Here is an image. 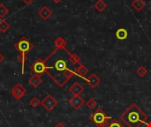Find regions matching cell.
<instances>
[{"label":"cell","mask_w":151,"mask_h":127,"mask_svg":"<svg viewBox=\"0 0 151 127\" xmlns=\"http://www.w3.org/2000/svg\"><path fill=\"white\" fill-rule=\"evenodd\" d=\"M58 49V48H57ZM64 52V50H62V54ZM68 52H70L68 50H66V52L65 53V55H66ZM61 53V50L58 49L57 50V59H55L53 65H49V70L47 72H50L51 71H54L56 72V74L51 78L56 84L59 87V88H63L75 74V71L71 70L70 68H68L67 66V60L65 57V55L60 54ZM46 72V73H47Z\"/></svg>","instance_id":"cell-1"},{"label":"cell","mask_w":151,"mask_h":127,"mask_svg":"<svg viewBox=\"0 0 151 127\" xmlns=\"http://www.w3.org/2000/svg\"><path fill=\"white\" fill-rule=\"evenodd\" d=\"M119 118L128 127H141L142 125L146 124L148 115L142 111L135 103H133L127 110L120 115Z\"/></svg>","instance_id":"cell-2"},{"label":"cell","mask_w":151,"mask_h":127,"mask_svg":"<svg viewBox=\"0 0 151 127\" xmlns=\"http://www.w3.org/2000/svg\"><path fill=\"white\" fill-rule=\"evenodd\" d=\"M90 121L97 127H106L110 123L109 121L111 119L110 116H108L101 108H98L92 113L89 117Z\"/></svg>","instance_id":"cell-3"},{"label":"cell","mask_w":151,"mask_h":127,"mask_svg":"<svg viewBox=\"0 0 151 127\" xmlns=\"http://www.w3.org/2000/svg\"><path fill=\"white\" fill-rule=\"evenodd\" d=\"M14 48L18 52H19V54H27L29 51H31V50H33L34 44L27 38H26L25 36H22L14 44Z\"/></svg>","instance_id":"cell-4"},{"label":"cell","mask_w":151,"mask_h":127,"mask_svg":"<svg viewBox=\"0 0 151 127\" xmlns=\"http://www.w3.org/2000/svg\"><path fill=\"white\" fill-rule=\"evenodd\" d=\"M30 70L34 72V74H39L42 75L43 73H46L49 70V66L47 65L46 59L37 58L31 65Z\"/></svg>","instance_id":"cell-5"},{"label":"cell","mask_w":151,"mask_h":127,"mask_svg":"<svg viewBox=\"0 0 151 127\" xmlns=\"http://www.w3.org/2000/svg\"><path fill=\"white\" fill-rule=\"evenodd\" d=\"M41 104L43 106V108L47 111H52L56 108V106H58V101L51 95H48L41 102Z\"/></svg>","instance_id":"cell-6"},{"label":"cell","mask_w":151,"mask_h":127,"mask_svg":"<svg viewBox=\"0 0 151 127\" xmlns=\"http://www.w3.org/2000/svg\"><path fill=\"white\" fill-rule=\"evenodd\" d=\"M26 93H27L26 88H25L22 86V84H20V83L16 84V85L12 88V91H11V94H12V97H13L14 99H16L17 101L20 100V99L26 95Z\"/></svg>","instance_id":"cell-7"},{"label":"cell","mask_w":151,"mask_h":127,"mask_svg":"<svg viewBox=\"0 0 151 127\" xmlns=\"http://www.w3.org/2000/svg\"><path fill=\"white\" fill-rule=\"evenodd\" d=\"M68 103L74 110H78L81 108V106H83V104L85 103V101L82 97H81V95H73L72 98L69 99Z\"/></svg>","instance_id":"cell-8"},{"label":"cell","mask_w":151,"mask_h":127,"mask_svg":"<svg viewBox=\"0 0 151 127\" xmlns=\"http://www.w3.org/2000/svg\"><path fill=\"white\" fill-rule=\"evenodd\" d=\"M85 88H83L82 85L79 82H74L70 88H69V92L73 94V95H81L84 92Z\"/></svg>","instance_id":"cell-9"},{"label":"cell","mask_w":151,"mask_h":127,"mask_svg":"<svg viewBox=\"0 0 151 127\" xmlns=\"http://www.w3.org/2000/svg\"><path fill=\"white\" fill-rule=\"evenodd\" d=\"M84 80L88 83V85H89V87L91 88H96L100 84V82H101L100 78L96 74H95V73H91L90 76L88 79H84Z\"/></svg>","instance_id":"cell-10"},{"label":"cell","mask_w":151,"mask_h":127,"mask_svg":"<svg viewBox=\"0 0 151 127\" xmlns=\"http://www.w3.org/2000/svg\"><path fill=\"white\" fill-rule=\"evenodd\" d=\"M52 13H53L52 10H51L50 7L46 6V5L42 6V7L38 11V15H39V17L42 18V19H44V20H47V19L52 15Z\"/></svg>","instance_id":"cell-11"},{"label":"cell","mask_w":151,"mask_h":127,"mask_svg":"<svg viewBox=\"0 0 151 127\" xmlns=\"http://www.w3.org/2000/svg\"><path fill=\"white\" fill-rule=\"evenodd\" d=\"M28 82H29V84H30L33 88H38V87L42 84V75L34 74L33 76H31V77L29 78Z\"/></svg>","instance_id":"cell-12"},{"label":"cell","mask_w":151,"mask_h":127,"mask_svg":"<svg viewBox=\"0 0 151 127\" xmlns=\"http://www.w3.org/2000/svg\"><path fill=\"white\" fill-rule=\"evenodd\" d=\"M54 44H55L56 48L60 49V50H65V49H66L67 42L63 37L59 36V37H58V38H56L54 40Z\"/></svg>","instance_id":"cell-13"},{"label":"cell","mask_w":151,"mask_h":127,"mask_svg":"<svg viewBox=\"0 0 151 127\" xmlns=\"http://www.w3.org/2000/svg\"><path fill=\"white\" fill-rule=\"evenodd\" d=\"M88 72V69L84 65H82V64H79V66L76 68V70H75V74L76 75H78V76H80V77H82L83 79H84V77H85V75L87 74Z\"/></svg>","instance_id":"cell-14"},{"label":"cell","mask_w":151,"mask_h":127,"mask_svg":"<svg viewBox=\"0 0 151 127\" xmlns=\"http://www.w3.org/2000/svg\"><path fill=\"white\" fill-rule=\"evenodd\" d=\"M131 4L134 8V10H136L137 11H141L146 6V2L144 0H134Z\"/></svg>","instance_id":"cell-15"},{"label":"cell","mask_w":151,"mask_h":127,"mask_svg":"<svg viewBox=\"0 0 151 127\" xmlns=\"http://www.w3.org/2000/svg\"><path fill=\"white\" fill-rule=\"evenodd\" d=\"M116 34V37H117L119 40L123 41V40H126V39L127 38L128 33H127V31L126 28L120 27V28H119V29L116 31V34Z\"/></svg>","instance_id":"cell-16"},{"label":"cell","mask_w":151,"mask_h":127,"mask_svg":"<svg viewBox=\"0 0 151 127\" xmlns=\"http://www.w3.org/2000/svg\"><path fill=\"white\" fill-rule=\"evenodd\" d=\"M94 7H95L99 12H102V11H104L107 8V4H106L104 0H97V1L94 4Z\"/></svg>","instance_id":"cell-17"},{"label":"cell","mask_w":151,"mask_h":127,"mask_svg":"<svg viewBox=\"0 0 151 127\" xmlns=\"http://www.w3.org/2000/svg\"><path fill=\"white\" fill-rule=\"evenodd\" d=\"M68 60H69V62H70L73 65H79V64L81 63V58H80V57H79L76 53H71V54L69 55V57H68Z\"/></svg>","instance_id":"cell-18"},{"label":"cell","mask_w":151,"mask_h":127,"mask_svg":"<svg viewBox=\"0 0 151 127\" xmlns=\"http://www.w3.org/2000/svg\"><path fill=\"white\" fill-rule=\"evenodd\" d=\"M18 61L21 64V73H24V70H25V63L27 61V54H19V57H17Z\"/></svg>","instance_id":"cell-19"},{"label":"cell","mask_w":151,"mask_h":127,"mask_svg":"<svg viewBox=\"0 0 151 127\" xmlns=\"http://www.w3.org/2000/svg\"><path fill=\"white\" fill-rule=\"evenodd\" d=\"M10 27H11L10 24L6 20L3 19L0 21V32L1 33H5L10 28Z\"/></svg>","instance_id":"cell-20"},{"label":"cell","mask_w":151,"mask_h":127,"mask_svg":"<svg viewBox=\"0 0 151 127\" xmlns=\"http://www.w3.org/2000/svg\"><path fill=\"white\" fill-rule=\"evenodd\" d=\"M8 13H9L8 8L4 4H0V19H4Z\"/></svg>","instance_id":"cell-21"},{"label":"cell","mask_w":151,"mask_h":127,"mask_svg":"<svg viewBox=\"0 0 151 127\" xmlns=\"http://www.w3.org/2000/svg\"><path fill=\"white\" fill-rule=\"evenodd\" d=\"M148 73V70H147V68L146 67H144V66H140L137 70H136V74L137 75H139L141 78H142V77H144L146 74Z\"/></svg>","instance_id":"cell-22"},{"label":"cell","mask_w":151,"mask_h":127,"mask_svg":"<svg viewBox=\"0 0 151 127\" xmlns=\"http://www.w3.org/2000/svg\"><path fill=\"white\" fill-rule=\"evenodd\" d=\"M106 127H125L121 123H120V121L119 120H118L117 118H113L108 125H107V126Z\"/></svg>","instance_id":"cell-23"},{"label":"cell","mask_w":151,"mask_h":127,"mask_svg":"<svg viewBox=\"0 0 151 127\" xmlns=\"http://www.w3.org/2000/svg\"><path fill=\"white\" fill-rule=\"evenodd\" d=\"M29 103H30V105H31L32 107H34V108H37V107L41 104V101L38 99V97L34 96V97H32V98H31V100H30Z\"/></svg>","instance_id":"cell-24"},{"label":"cell","mask_w":151,"mask_h":127,"mask_svg":"<svg viewBox=\"0 0 151 127\" xmlns=\"http://www.w3.org/2000/svg\"><path fill=\"white\" fill-rule=\"evenodd\" d=\"M86 105L88 106V109L93 110V109H95V107L97 105V103H96V101L95 99L90 98V99L86 103Z\"/></svg>","instance_id":"cell-25"},{"label":"cell","mask_w":151,"mask_h":127,"mask_svg":"<svg viewBox=\"0 0 151 127\" xmlns=\"http://www.w3.org/2000/svg\"><path fill=\"white\" fill-rule=\"evenodd\" d=\"M54 127H65V126L62 122H58V123H57V124L55 125V126Z\"/></svg>","instance_id":"cell-26"},{"label":"cell","mask_w":151,"mask_h":127,"mask_svg":"<svg viewBox=\"0 0 151 127\" xmlns=\"http://www.w3.org/2000/svg\"><path fill=\"white\" fill-rule=\"evenodd\" d=\"M22 1H23L26 4H30L34 0H22Z\"/></svg>","instance_id":"cell-27"},{"label":"cell","mask_w":151,"mask_h":127,"mask_svg":"<svg viewBox=\"0 0 151 127\" xmlns=\"http://www.w3.org/2000/svg\"><path fill=\"white\" fill-rule=\"evenodd\" d=\"M4 60V55L0 52V64H1Z\"/></svg>","instance_id":"cell-28"},{"label":"cell","mask_w":151,"mask_h":127,"mask_svg":"<svg viewBox=\"0 0 151 127\" xmlns=\"http://www.w3.org/2000/svg\"><path fill=\"white\" fill-rule=\"evenodd\" d=\"M146 126H147V127H151V121H150V122H149L148 124H146Z\"/></svg>","instance_id":"cell-29"},{"label":"cell","mask_w":151,"mask_h":127,"mask_svg":"<svg viewBox=\"0 0 151 127\" xmlns=\"http://www.w3.org/2000/svg\"><path fill=\"white\" fill-rule=\"evenodd\" d=\"M53 1H54L55 3H57V4H58V3H59V2H61L62 0H53Z\"/></svg>","instance_id":"cell-30"}]
</instances>
